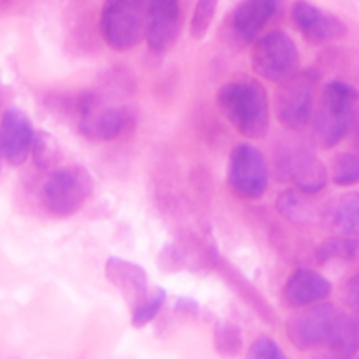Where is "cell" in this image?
<instances>
[{
    "mask_svg": "<svg viewBox=\"0 0 359 359\" xmlns=\"http://www.w3.org/2000/svg\"><path fill=\"white\" fill-rule=\"evenodd\" d=\"M217 107L230 125L248 139H262L270 128V100L255 79H233L217 91Z\"/></svg>",
    "mask_w": 359,
    "mask_h": 359,
    "instance_id": "obj_1",
    "label": "cell"
},
{
    "mask_svg": "<svg viewBox=\"0 0 359 359\" xmlns=\"http://www.w3.org/2000/svg\"><path fill=\"white\" fill-rule=\"evenodd\" d=\"M358 100V90L349 83L332 81L325 84L311 121L312 135L319 147L332 149L342 142L356 118Z\"/></svg>",
    "mask_w": 359,
    "mask_h": 359,
    "instance_id": "obj_2",
    "label": "cell"
},
{
    "mask_svg": "<svg viewBox=\"0 0 359 359\" xmlns=\"http://www.w3.org/2000/svg\"><path fill=\"white\" fill-rule=\"evenodd\" d=\"M147 0H105L100 32L105 44L116 51H128L146 39Z\"/></svg>",
    "mask_w": 359,
    "mask_h": 359,
    "instance_id": "obj_3",
    "label": "cell"
},
{
    "mask_svg": "<svg viewBox=\"0 0 359 359\" xmlns=\"http://www.w3.org/2000/svg\"><path fill=\"white\" fill-rule=\"evenodd\" d=\"M319 72L314 69L297 70L279 83L276 91V114L284 128L302 132L314 114L316 88Z\"/></svg>",
    "mask_w": 359,
    "mask_h": 359,
    "instance_id": "obj_4",
    "label": "cell"
},
{
    "mask_svg": "<svg viewBox=\"0 0 359 359\" xmlns=\"http://www.w3.org/2000/svg\"><path fill=\"white\" fill-rule=\"evenodd\" d=\"M93 177L81 165L60 167L42 186V203L55 217H70L83 209L93 191Z\"/></svg>",
    "mask_w": 359,
    "mask_h": 359,
    "instance_id": "obj_5",
    "label": "cell"
},
{
    "mask_svg": "<svg viewBox=\"0 0 359 359\" xmlns=\"http://www.w3.org/2000/svg\"><path fill=\"white\" fill-rule=\"evenodd\" d=\"M251 63L259 77L272 83H280L298 70L300 51L290 34L283 30H272L265 35H259L255 41Z\"/></svg>",
    "mask_w": 359,
    "mask_h": 359,
    "instance_id": "obj_6",
    "label": "cell"
},
{
    "mask_svg": "<svg viewBox=\"0 0 359 359\" xmlns=\"http://www.w3.org/2000/svg\"><path fill=\"white\" fill-rule=\"evenodd\" d=\"M269 165L258 147L237 144L228 161V184L231 191L245 200H256L269 188Z\"/></svg>",
    "mask_w": 359,
    "mask_h": 359,
    "instance_id": "obj_7",
    "label": "cell"
},
{
    "mask_svg": "<svg viewBox=\"0 0 359 359\" xmlns=\"http://www.w3.org/2000/svg\"><path fill=\"white\" fill-rule=\"evenodd\" d=\"M79 130L90 140H114L126 132L133 121L126 107H111L102 104L97 93H84L79 105Z\"/></svg>",
    "mask_w": 359,
    "mask_h": 359,
    "instance_id": "obj_8",
    "label": "cell"
},
{
    "mask_svg": "<svg viewBox=\"0 0 359 359\" xmlns=\"http://www.w3.org/2000/svg\"><path fill=\"white\" fill-rule=\"evenodd\" d=\"M335 305L330 302L302 307L286 321V337L298 351H311L326 346L333 321L337 318Z\"/></svg>",
    "mask_w": 359,
    "mask_h": 359,
    "instance_id": "obj_9",
    "label": "cell"
},
{
    "mask_svg": "<svg viewBox=\"0 0 359 359\" xmlns=\"http://www.w3.org/2000/svg\"><path fill=\"white\" fill-rule=\"evenodd\" d=\"M280 174L290 179L294 188L316 195L328 184V168L325 167L318 154L307 147H294L279 158Z\"/></svg>",
    "mask_w": 359,
    "mask_h": 359,
    "instance_id": "obj_10",
    "label": "cell"
},
{
    "mask_svg": "<svg viewBox=\"0 0 359 359\" xmlns=\"http://www.w3.org/2000/svg\"><path fill=\"white\" fill-rule=\"evenodd\" d=\"M35 130L30 118L18 107H7L0 119V153L13 167H20L32 154Z\"/></svg>",
    "mask_w": 359,
    "mask_h": 359,
    "instance_id": "obj_11",
    "label": "cell"
},
{
    "mask_svg": "<svg viewBox=\"0 0 359 359\" xmlns=\"http://www.w3.org/2000/svg\"><path fill=\"white\" fill-rule=\"evenodd\" d=\"M291 20L305 41L311 44H326V42L342 39L347 28L340 18L319 9L309 0H297L291 9Z\"/></svg>",
    "mask_w": 359,
    "mask_h": 359,
    "instance_id": "obj_12",
    "label": "cell"
},
{
    "mask_svg": "<svg viewBox=\"0 0 359 359\" xmlns=\"http://www.w3.org/2000/svg\"><path fill=\"white\" fill-rule=\"evenodd\" d=\"M181 32L179 0H147L146 41L154 53H163L174 46Z\"/></svg>",
    "mask_w": 359,
    "mask_h": 359,
    "instance_id": "obj_13",
    "label": "cell"
},
{
    "mask_svg": "<svg viewBox=\"0 0 359 359\" xmlns=\"http://www.w3.org/2000/svg\"><path fill=\"white\" fill-rule=\"evenodd\" d=\"M280 2L283 0H242L230 20V32L235 42L241 46L255 42L277 14Z\"/></svg>",
    "mask_w": 359,
    "mask_h": 359,
    "instance_id": "obj_14",
    "label": "cell"
},
{
    "mask_svg": "<svg viewBox=\"0 0 359 359\" xmlns=\"http://www.w3.org/2000/svg\"><path fill=\"white\" fill-rule=\"evenodd\" d=\"M104 270L109 283L119 291L125 304H128L132 311L137 305L142 304L149 294L151 290L149 283H147V272L137 263L118 258V256H109Z\"/></svg>",
    "mask_w": 359,
    "mask_h": 359,
    "instance_id": "obj_15",
    "label": "cell"
},
{
    "mask_svg": "<svg viewBox=\"0 0 359 359\" xmlns=\"http://www.w3.org/2000/svg\"><path fill=\"white\" fill-rule=\"evenodd\" d=\"M332 283L312 269H297L284 284L283 297L290 307L302 309L328 300Z\"/></svg>",
    "mask_w": 359,
    "mask_h": 359,
    "instance_id": "obj_16",
    "label": "cell"
},
{
    "mask_svg": "<svg viewBox=\"0 0 359 359\" xmlns=\"http://www.w3.org/2000/svg\"><path fill=\"white\" fill-rule=\"evenodd\" d=\"M326 347L339 358H353L359 351V312H337Z\"/></svg>",
    "mask_w": 359,
    "mask_h": 359,
    "instance_id": "obj_17",
    "label": "cell"
},
{
    "mask_svg": "<svg viewBox=\"0 0 359 359\" xmlns=\"http://www.w3.org/2000/svg\"><path fill=\"white\" fill-rule=\"evenodd\" d=\"M276 207L280 216L286 217L291 223L309 224L318 219V210L314 203L309 200V193L298 188L286 189L276 200Z\"/></svg>",
    "mask_w": 359,
    "mask_h": 359,
    "instance_id": "obj_18",
    "label": "cell"
},
{
    "mask_svg": "<svg viewBox=\"0 0 359 359\" xmlns=\"http://www.w3.org/2000/svg\"><path fill=\"white\" fill-rule=\"evenodd\" d=\"M330 223L342 235H359V193L342 196L330 207Z\"/></svg>",
    "mask_w": 359,
    "mask_h": 359,
    "instance_id": "obj_19",
    "label": "cell"
},
{
    "mask_svg": "<svg viewBox=\"0 0 359 359\" xmlns=\"http://www.w3.org/2000/svg\"><path fill=\"white\" fill-rule=\"evenodd\" d=\"M359 255V242L351 235L332 237L323 242L316 251L319 263L328 262H349Z\"/></svg>",
    "mask_w": 359,
    "mask_h": 359,
    "instance_id": "obj_20",
    "label": "cell"
},
{
    "mask_svg": "<svg viewBox=\"0 0 359 359\" xmlns=\"http://www.w3.org/2000/svg\"><path fill=\"white\" fill-rule=\"evenodd\" d=\"M165 302H167V291H165L163 287H154L153 291H149L146 300H144L142 304L137 305L132 311L133 328H144V326L149 325L151 321H154L156 316L160 314L161 309H163Z\"/></svg>",
    "mask_w": 359,
    "mask_h": 359,
    "instance_id": "obj_21",
    "label": "cell"
},
{
    "mask_svg": "<svg viewBox=\"0 0 359 359\" xmlns=\"http://www.w3.org/2000/svg\"><path fill=\"white\" fill-rule=\"evenodd\" d=\"M332 181L340 188H351L359 182V154L356 153H340L333 160Z\"/></svg>",
    "mask_w": 359,
    "mask_h": 359,
    "instance_id": "obj_22",
    "label": "cell"
},
{
    "mask_svg": "<svg viewBox=\"0 0 359 359\" xmlns=\"http://www.w3.org/2000/svg\"><path fill=\"white\" fill-rule=\"evenodd\" d=\"M219 0H198L189 21V35L193 41H202L212 25Z\"/></svg>",
    "mask_w": 359,
    "mask_h": 359,
    "instance_id": "obj_23",
    "label": "cell"
},
{
    "mask_svg": "<svg viewBox=\"0 0 359 359\" xmlns=\"http://www.w3.org/2000/svg\"><path fill=\"white\" fill-rule=\"evenodd\" d=\"M242 344H244V339H242L238 326L231 325V323H221L214 330V347L223 356L238 354L242 349Z\"/></svg>",
    "mask_w": 359,
    "mask_h": 359,
    "instance_id": "obj_24",
    "label": "cell"
},
{
    "mask_svg": "<svg viewBox=\"0 0 359 359\" xmlns=\"http://www.w3.org/2000/svg\"><path fill=\"white\" fill-rule=\"evenodd\" d=\"M32 158H34L35 165L41 168H49L58 160V147L49 133L35 132L34 144H32Z\"/></svg>",
    "mask_w": 359,
    "mask_h": 359,
    "instance_id": "obj_25",
    "label": "cell"
},
{
    "mask_svg": "<svg viewBox=\"0 0 359 359\" xmlns=\"http://www.w3.org/2000/svg\"><path fill=\"white\" fill-rule=\"evenodd\" d=\"M248 356L251 359H284L286 353L279 347V344L270 337H259L252 342Z\"/></svg>",
    "mask_w": 359,
    "mask_h": 359,
    "instance_id": "obj_26",
    "label": "cell"
},
{
    "mask_svg": "<svg viewBox=\"0 0 359 359\" xmlns=\"http://www.w3.org/2000/svg\"><path fill=\"white\" fill-rule=\"evenodd\" d=\"M158 263L165 272H177L184 266V252L177 245H165Z\"/></svg>",
    "mask_w": 359,
    "mask_h": 359,
    "instance_id": "obj_27",
    "label": "cell"
},
{
    "mask_svg": "<svg viewBox=\"0 0 359 359\" xmlns=\"http://www.w3.org/2000/svg\"><path fill=\"white\" fill-rule=\"evenodd\" d=\"M344 302L353 312H359V270L351 277L344 287Z\"/></svg>",
    "mask_w": 359,
    "mask_h": 359,
    "instance_id": "obj_28",
    "label": "cell"
},
{
    "mask_svg": "<svg viewBox=\"0 0 359 359\" xmlns=\"http://www.w3.org/2000/svg\"><path fill=\"white\" fill-rule=\"evenodd\" d=\"M175 309L184 312V314H196V311H198V304H196L193 298H181V300H177Z\"/></svg>",
    "mask_w": 359,
    "mask_h": 359,
    "instance_id": "obj_29",
    "label": "cell"
},
{
    "mask_svg": "<svg viewBox=\"0 0 359 359\" xmlns=\"http://www.w3.org/2000/svg\"><path fill=\"white\" fill-rule=\"evenodd\" d=\"M356 140H358V146H359V121H358V128H356Z\"/></svg>",
    "mask_w": 359,
    "mask_h": 359,
    "instance_id": "obj_30",
    "label": "cell"
},
{
    "mask_svg": "<svg viewBox=\"0 0 359 359\" xmlns=\"http://www.w3.org/2000/svg\"><path fill=\"white\" fill-rule=\"evenodd\" d=\"M2 161H6V160H4V156H2V153H0V167H2Z\"/></svg>",
    "mask_w": 359,
    "mask_h": 359,
    "instance_id": "obj_31",
    "label": "cell"
}]
</instances>
